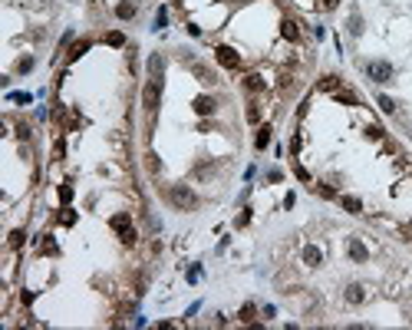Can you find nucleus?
<instances>
[{
    "label": "nucleus",
    "instance_id": "obj_1",
    "mask_svg": "<svg viewBox=\"0 0 412 330\" xmlns=\"http://www.w3.org/2000/svg\"><path fill=\"white\" fill-rule=\"evenodd\" d=\"M168 201H172V208H178V211H191L198 205V195L191 192V185H172L168 188Z\"/></svg>",
    "mask_w": 412,
    "mask_h": 330
},
{
    "label": "nucleus",
    "instance_id": "obj_2",
    "mask_svg": "<svg viewBox=\"0 0 412 330\" xmlns=\"http://www.w3.org/2000/svg\"><path fill=\"white\" fill-rule=\"evenodd\" d=\"M158 99H162V79L152 76L149 83H145V89H142V106H145V112L158 109Z\"/></svg>",
    "mask_w": 412,
    "mask_h": 330
},
{
    "label": "nucleus",
    "instance_id": "obj_3",
    "mask_svg": "<svg viewBox=\"0 0 412 330\" xmlns=\"http://www.w3.org/2000/svg\"><path fill=\"white\" fill-rule=\"evenodd\" d=\"M185 63H188V69H191V76H195L198 83H205V86H215V83H218V73L211 69V66H205L201 60H191V56H185Z\"/></svg>",
    "mask_w": 412,
    "mask_h": 330
},
{
    "label": "nucleus",
    "instance_id": "obj_4",
    "mask_svg": "<svg viewBox=\"0 0 412 330\" xmlns=\"http://www.w3.org/2000/svg\"><path fill=\"white\" fill-rule=\"evenodd\" d=\"M366 73H369V79H376V83H389V79H392V66L382 63V60H373V63H366Z\"/></svg>",
    "mask_w": 412,
    "mask_h": 330
},
{
    "label": "nucleus",
    "instance_id": "obj_5",
    "mask_svg": "<svg viewBox=\"0 0 412 330\" xmlns=\"http://www.w3.org/2000/svg\"><path fill=\"white\" fill-rule=\"evenodd\" d=\"M215 56H218V63L224 66V69H241V56L231 50V46H218L215 50Z\"/></svg>",
    "mask_w": 412,
    "mask_h": 330
},
{
    "label": "nucleus",
    "instance_id": "obj_6",
    "mask_svg": "<svg viewBox=\"0 0 412 330\" xmlns=\"http://www.w3.org/2000/svg\"><path fill=\"white\" fill-rule=\"evenodd\" d=\"M191 106H195V112H198V116H211V112L218 109V99H215V96H198L195 102H191Z\"/></svg>",
    "mask_w": 412,
    "mask_h": 330
},
{
    "label": "nucleus",
    "instance_id": "obj_7",
    "mask_svg": "<svg viewBox=\"0 0 412 330\" xmlns=\"http://www.w3.org/2000/svg\"><path fill=\"white\" fill-rule=\"evenodd\" d=\"M135 13H139V3H132V0H122L116 7V17H122V20H132Z\"/></svg>",
    "mask_w": 412,
    "mask_h": 330
},
{
    "label": "nucleus",
    "instance_id": "obj_8",
    "mask_svg": "<svg viewBox=\"0 0 412 330\" xmlns=\"http://www.w3.org/2000/svg\"><path fill=\"white\" fill-rule=\"evenodd\" d=\"M89 46H93V43H89V40H76V43L69 46V53H66V60H69V63H76V60H79V56H83V53H86Z\"/></svg>",
    "mask_w": 412,
    "mask_h": 330
},
{
    "label": "nucleus",
    "instance_id": "obj_9",
    "mask_svg": "<svg viewBox=\"0 0 412 330\" xmlns=\"http://www.w3.org/2000/svg\"><path fill=\"white\" fill-rule=\"evenodd\" d=\"M162 69H165V56L162 53H152V56H149V73L162 79Z\"/></svg>",
    "mask_w": 412,
    "mask_h": 330
},
{
    "label": "nucleus",
    "instance_id": "obj_10",
    "mask_svg": "<svg viewBox=\"0 0 412 330\" xmlns=\"http://www.w3.org/2000/svg\"><path fill=\"white\" fill-rule=\"evenodd\" d=\"M281 33L287 36V40H300V23H293V20H284V23H281Z\"/></svg>",
    "mask_w": 412,
    "mask_h": 330
},
{
    "label": "nucleus",
    "instance_id": "obj_11",
    "mask_svg": "<svg viewBox=\"0 0 412 330\" xmlns=\"http://www.w3.org/2000/svg\"><path fill=\"white\" fill-rule=\"evenodd\" d=\"M349 254H353V261H366V258H369L366 248L359 244V238H349Z\"/></svg>",
    "mask_w": 412,
    "mask_h": 330
},
{
    "label": "nucleus",
    "instance_id": "obj_12",
    "mask_svg": "<svg viewBox=\"0 0 412 330\" xmlns=\"http://www.w3.org/2000/svg\"><path fill=\"white\" fill-rule=\"evenodd\" d=\"M271 126H260L257 129V139H254V145H257V149H267V145H271Z\"/></svg>",
    "mask_w": 412,
    "mask_h": 330
},
{
    "label": "nucleus",
    "instance_id": "obj_13",
    "mask_svg": "<svg viewBox=\"0 0 412 330\" xmlns=\"http://www.w3.org/2000/svg\"><path fill=\"white\" fill-rule=\"evenodd\" d=\"M363 300H366V294H363V287H359V284L347 287V304H363Z\"/></svg>",
    "mask_w": 412,
    "mask_h": 330
},
{
    "label": "nucleus",
    "instance_id": "obj_14",
    "mask_svg": "<svg viewBox=\"0 0 412 330\" xmlns=\"http://www.w3.org/2000/svg\"><path fill=\"white\" fill-rule=\"evenodd\" d=\"M244 89H248V93H260V89H264V79H260L257 73H251V76H244Z\"/></svg>",
    "mask_w": 412,
    "mask_h": 330
},
{
    "label": "nucleus",
    "instance_id": "obj_15",
    "mask_svg": "<svg viewBox=\"0 0 412 330\" xmlns=\"http://www.w3.org/2000/svg\"><path fill=\"white\" fill-rule=\"evenodd\" d=\"M320 89H326V93H336V89H340V76H336V73H326V76L320 79Z\"/></svg>",
    "mask_w": 412,
    "mask_h": 330
},
{
    "label": "nucleus",
    "instance_id": "obj_16",
    "mask_svg": "<svg viewBox=\"0 0 412 330\" xmlns=\"http://www.w3.org/2000/svg\"><path fill=\"white\" fill-rule=\"evenodd\" d=\"M145 168H149L152 175H158V172H162V159L155 152H145Z\"/></svg>",
    "mask_w": 412,
    "mask_h": 330
},
{
    "label": "nucleus",
    "instance_id": "obj_17",
    "mask_svg": "<svg viewBox=\"0 0 412 330\" xmlns=\"http://www.w3.org/2000/svg\"><path fill=\"white\" fill-rule=\"evenodd\" d=\"M340 201H343V208L353 211V215H359V211H363V201H359V198H353V195H343Z\"/></svg>",
    "mask_w": 412,
    "mask_h": 330
},
{
    "label": "nucleus",
    "instance_id": "obj_18",
    "mask_svg": "<svg viewBox=\"0 0 412 330\" xmlns=\"http://www.w3.org/2000/svg\"><path fill=\"white\" fill-rule=\"evenodd\" d=\"M112 228H116V231H126V228H132V215H129V211H122V215H116V218H112Z\"/></svg>",
    "mask_w": 412,
    "mask_h": 330
},
{
    "label": "nucleus",
    "instance_id": "obj_19",
    "mask_svg": "<svg viewBox=\"0 0 412 330\" xmlns=\"http://www.w3.org/2000/svg\"><path fill=\"white\" fill-rule=\"evenodd\" d=\"M23 241H27V231L17 228V231H10V241L7 244H10V248H23Z\"/></svg>",
    "mask_w": 412,
    "mask_h": 330
},
{
    "label": "nucleus",
    "instance_id": "obj_20",
    "mask_svg": "<svg viewBox=\"0 0 412 330\" xmlns=\"http://www.w3.org/2000/svg\"><path fill=\"white\" fill-rule=\"evenodd\" d=\"M336 102H349V106H356L359 99H356V93H349V89H336Z\"/></svg>",
    "mask_w": 412,
    "mask_h": 330
},
{
    "label": "nucleus",
    "instance_id": "obj_21",
    "mask_svg": "<svg viewBox=\"0 0 412 330\" xmlns=\"http://www.w3.org/2000/svg\"><path fill=\"white\" fill-rule=\"evenodd\" d=\"M254 314H257V307H254V304H244V307H241V324H251V320H254Z\"/></svg>",
    "mask_w": 412,
    "mask_h": 330
},
{
    "label": "nucleus",
    "instance_id": "obj_22",
    "mask_svg": "<svg viewBox=\"0 0 412 330\" xmlns=\"http://www.w3.org/2000/svg\"><path fill=\"white\" fill-rule=\"evenodd\" d=\"M304 261L310 264V267H317V264H320V251H317V248H304Z\"/></svg>",
    "mask_w": 412,
    "mask_h": 330
},
{
    "label": "nucleus",
    "instance_id": "obj_23",
    "mask_svg": "<svg viewBox=\"0 0 412 330\" xmlns=\"http://www.w3.org/2000/svg\"><path fill=\"white\" fill-rule=\"evenodd\" d=\"M106 43L109 46H126V36H122L119 30H112V33H106Z\"/></svg>",
    "mask_w": 412,
    "mask_h": 330
},
{
    "label": "nucleus",
    "instance_id": "obj_24",
    "mask_svg": "<svg viewBox=\"0 0 412 330\" xmlns=\"http://www.w3.org/2000/svg\"><path fill=\"white\" fill-rule=\"evenodd\" d=\"M293 86H297V76H293V73H281V89H284V93L293 89Z\"/></svg>",
    "mask_w": 412,
    "mask_h": 330
},
{
    "label": "nucleus",
    "instance_id": "obj_25",
    "mask_svg": "<svg viewBox=\"0 0 412 330\" xmlns=\"http://www.w3.org/2000/svg\"><path fill=\"white\" fill-rule=\"evenodd\" d=\"M33 69V56H20L17 60V73H30Z\"/></svg>",
    "mask_w": 412,
    "mask_h": 330
},
{
    "label": "nucleus",
    "instance_id": "obj_26",
    "mask_svg": "<svg viewBox=\"0 0 412 330\" xmlns=\"http://www.w3.org/2000/svg\"><path fill=\"white\" fill-rule=\"evenodd\" d=\"M347 27H349V33H356V36L363 33V20H359V13H353V17H349V23H347Z\"/></svg>",
    "mask_w": 412,
    "mask_h": 330
},
{
    "label": "nucleus",
    "instance_id": "obj_27",
    "mask_svg": "<svg viewBox=\"0 0 412 330\" xmlns=\"http://www.w3.org/2000/svg\"><path fill=\"white\" fill-rule=\"evenodd\" d=\"M119 238H122V244L129 248V244H135V228H126V231H119Z\"/></svg>",
    "mask_w": 412,
    "mask_h": 330
},
{
    "label": "nucleus",
    "instance_id": "obj_28",
    "mask_svg": "<svg viewBox=\"0 0 412 330\" xmlns=\"http://www.w3.org/2000/svg\"><path fill=\"white\" fill-rule=\"evenodd\" d=\"M248 119H251V122H257V119H260V106L254 102V99L248 102Z\"/></svg>",
    "mask_w": 412,
    "mask_h": 330
},
{
    "label": "nucleus",
    "instance_id": "obj_29",
    "mask_svg": "<svg viewBox=\"0 0 412 330\" xmlns=\"http://www.w3.org/2000/svg\"><path fill=\"white\" fill-rule=\"evenodd\" d=\"M314 192H317V195H323V198H333V188L323 185V182H320V185H314Z\"/></svg>",
    "mask_w": 412,
    "mask_h": 330
},
{
    "label": "nucleus",
    "instance_id": "obj_30",
    "mask_svg": "<svg viewBox=\"0 0 412 330\" xmlns=\"http://www.w3.org/2000/svg\"><path fill=\"white\" fill-rule=\"evenodd\" d=\"M380 106H382V112H396V102L389 96H380Z\"/></svg>",
    "mask_w": 412,
    "mask_h": 330
},
{
    "label": "nucleus",
    "instance_id": "obj_31",
    "mask_svg": "<svg viewBox=\"0 0 412 330\" xmlns=\"http://www.w3.org/2000/svg\"><path fill=\"white\" fill-rule=\"evenodd\" d=\"M248 221H251V211L244 208V211H241V215H238V218H234V225H238V228H244V225H248Z\"/></svg>",
    "mask_w": 412,
    "mask_h": 330
},
{
    "label": "nucleus",
    "instance_id": "obj_32",
    "mask_svg": "<svg viewBox=\"0 0 412 330\" xmlns=\"http://www.w3.org/2000/svg\"><path fill=\"white\" fill-rule=\"evenodd\" d=\"M17 135H20V139H30V126H27V122H17Z\"/></svg>",
    "mask_w": 412,
    "mask_h": 330
},
{
    "label": "nucleus",
    "instance_id": "obj_33",
    "mask_svg": "<svg viewBox=\"0 0 412 330\" xmlns=\"http://www.w3.org/2000/svg\"><path fill=\"white\" fill-rule=\"evenodd\" d=\"M63 152H66V145H63V139L53 145V159H63Z\"/></svg>",
    "mask_w": 412,
    "mask_h": 330
},
{
    "label": "nucleus",
    "instance_id": "obj_34",
    "mask_svg": "<svg viewBox=\"0 0 412 330\" xmlns=\"http://www.w3.org/2000/svg\"><path fill=\"white\" fill-rule=\"evenodd\" d=\"M168 23V10H158V17H155V27H165Z\"/></svg>",
    "mask_w": 412,
    "mask_h": 330
},
{
    "label": "nucleus",
    "instance_id": "obj_35",
    "mask_svg": "<svg viewBox=\"0 0 412 330\" xmlns=\"http://www.w3.org/2000/svg\"><path fill=\"white\" fill-rule=\"evenodd\" d=\"M60 198H63V201H69V198H73V188L63 185V188H60Z\"/></svg>",
    "mask_w": 412,
    "mask_h": 330
},
{
    "label": "nucleus",
    "instance_id": "obj_36",
    "mask_svg": "<svg viewBox=\"0 0 412 330\" xmlns=\"http://www.w3.org/2000/svg\"><path fill=\"white\" fill-rule=\"evenodd\" d=\"M73 221H76V215H73V211L66 208V211H63V225H73Z\"/></svg>",
    "mask_w": 412,
    "mask_h": 330
},
{
    "label": "nucleus",
    "instance_id": "obj_37",
    "mask_svg": "<svg viewBox=\"0 0 412 330\" xmlns=\"http://www.w3.org/2000/svg\"><path fill=\"white\" fill-rule=\"evenodd\" d=\"M336 3H340V0H320V7H323V10H333Z\"/></svg>",
    "mask_w": 412,
    "mask_h": 330
}]
</instances>
